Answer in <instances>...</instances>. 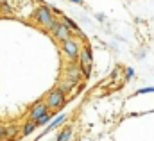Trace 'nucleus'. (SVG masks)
I'll return each instance as SVG.
<instances>
[{"label":"nucleus","mask_w":154,"mask_h":141,"mask_svg":"<svg viewBox=\"0 0 154 141\" xmlns=\"http://www.w3.org/2000/svg\"><path fill=\"white\" fill-rule=\"evenodd\" d=\"M65 102H66L65 93H63V91H59V89H54V91H50V93H48L45 106H47L48 111H57V109H61V107L65 106Z\"/></svg>","instance_id":"nucleus-1"},{"label":"nucleus","mask_w":154,"mask_h":141,"mask_svg":"<svg viewBox=\"0 0 154 141\" xmlns=\"http://www.w3.org/2000/svg\"><path fill=\"white\" fill-rule=\"evenodd\" d=\"M52 118H54V114H52V112L48 111V112H47V114H45V116H43L41 120H38V122H36V125H38V127H43V125L50 123V122H52Z\"/></svg>","instance_id":"nucleus-10"},{"label":"nucleus","mask_w":154,"mask_h":141,"mask_svg":"<svg viewBox=\"0 0 154 141\" xmlns=\"http://www.w3.org/2000/svg\"><path fill=\"white\" fill-rule=\"evenodd\" d=\"M151 91H154V88H145V89H140L138 93H151Z\"/></svg>","instance_id":"nucleus-15"},{"label":"nucleus","mask_w":154,"mask_h":141,"mask_svg":"<svg viewBox=\"0 0 154 141\" xmlns=\"http://www.w3.org/2000/svg\"><path fill=\"white\" fill-rule=\"evenodd\" d=\"M4 136H5V127H2V125H0V141L4 140Z\"/></svg>","instance_id":"nucleus-14"},{"label":"nucleus","mask_w":154,"mask_h":141,"mask_svg":"<svg viewBox=\"0 0 154 141\" xmlns=\"http://www.w3.org/2000/svg\"><path fill=\"white\" fill-rule=\"evenodd\" d=\"M77 61H79V68H81V73L88 79L90 75H91V54H90V50L88 48H82V50H79V57H77Z\"/></svg>","instance_id":"nucleus-2"},{"label":"nucleus","mask_w":154,"mask_h":141,"mask_svg":"<svg viewBox=\"0 0 154 141\" xmlns=\"http://www.w3.org/2000/svg\"><path fill=\"white\" fill-rule=\"evenodd\" d=\"M70 136H72V129H65V130L57 136V141H68Z\"/></svg>","instance_id":"nucleus-13"},{"label":"nucleus","mask_w":154,"mask_h":141,"mask_svg":"<svg viewBox=\"0 0 154 141\" xmlns=\"http://www.w3.org/2000/svg\"><path fill=\"white\" fill-rule=\"evenodd\" d=\"M131 77H133V70H131V68H127V79H131Z\"/></svg>","instance_id":"nucleus-16"},{"label":"nucleus","mask_w":154,"mask_h":141,"mask_svg":"<svg viewBox=\"0 0 154 141\" xmlns=\"http://www.w3.org/2000/svg\"><path fill=\"white\" fill-rule=\"evenodd\" d=\"M70 2H74V4H82V0H70Z\"/></svg>","instance_id":"nucleus-17"},{"label":"nucleus","mask_w":154,"mask_h":141,"mask_svg":"<svg viewBox=\"0 0 154 141\" xmlns=\"http://www.w3.org/2000/svg\"><path fill=\"white\" fill-rule=\"evenodd\" d=\"M72 88H74V82H70V80H65V82H61V84L57 86V89L63 91V93H68Z\"/></svg>","instance_id":"nucleus-11"},{"label":"nucleus","mask_w":154,"mask_h":141,"mask_svg":"<svg viewBox=\"0 0 154 141\" xmlns=\"http://www.w3.org/2000/svg\"><path fill=\"white\" fill-rule=\"evenodd\" d=\"M34 18H36V22H38V23H41V25L45 27V25H47V23H48L54 16H52L50 9L43 5V7H38V9L34 11Z\"/></svg>","instance_id":"nucleus-4"},{"label":"nucleus","mask_w":154,"mask_h":141,"mask_svg":"<svg viewBox=\"0 0 154 141\" xmlns=\"http://www.w3.org/2000/svg\"><path fill=\"white\" fill-rule=\"evenodd\" d=\"M79 50H81V43H79L77 39L70 38V39H66V41H63V52L66 54V57H68L70 61H77Z\"/></svg>","instance_id":"nucleus-3"},{"label":"nucleus","mask_w":154,"mask_h":141,"mask_svg":"<svg viewBox=\"0 0 154 141\" xmlns=\"http://www.w3.org/2000/svg\"><path fill=\"white\" fill-rule=\"evenodd\" d=\"M66 114H59L57 118H52V122L48 123V127H47V130L43 132V134H47L48 130H52V129H56V127H59V125H63V122H66Z\"/></svg>","instance_id":"nucleus-8"},{"label":"nucleus","mask_w":154,"mask_h":141,"mask_svg":"<svg viewBox=\"0 0 154 141\" xmlns=\"http://www.w3.org/2000/svg\"><path fill=\"white\" fill-rule=\"evenodd\" d=\"M36 129H38L36 122H29V123H25V125H23V130H22V134H23V136H29V134H32Z\"/></svg>","instance_id":"nucleus-9"},{"label":"nucleus","mask_w":154,"mask_h":141,"mask_svg":"<svg viewBox=\"0 0 154 141\" xmlns=\"http://www.w3.org/2000/svg\"><path fill=\"white\" fill-rule=\"evenodd\" d=\"M47 112H48V109H47L45 104H36V106L29 111V122H38V120H41Z\"/></svg>","instance_id":"nucleus-5"},{"label":"nucleus","mask_w":154,"mask_h":141,"mask_svg":"<svg viewBox=\"0 0 154 141\" xmlns=\"http://www.w3.org/2000/svg\"><path fill=\"white\" fill-rule=\"evenodd\" d=\"M54 38L57 39V41H66V39H70L72 38V31L65 25V23H61L59 22V25H57V29H56V32H54Z\"/></svg>","instance_id":"nucleus-6"},{"label":"nucleus","mask_w":154,"mask_h":141,"mask_svg":"<svg viewBox=\"0 0 154 141\" xmlns=\"http://www.w3.org/2000/svg\"><path fill=\"white\" fill-rule=\"evenodd\" d=\"M5 2H7V0H0V5H4V4H5Z\"/></svg>","instance_id":"nucleus-18"},{"label":"nucleus","mask_w":154,"mask_h":141,"mask_svg":"<svg viewBox=\"0 0 154 141\" xmlns=\"http://www.w3.org/2000/svg\"><path fill=\"white\" fill-rule=\"evenodd\" d=\"M57 25H59V20L52 18V20H50V22H48V23L45 25V29H47V31H50V32L54 34V32H56V29H57Z\"/></svg>","instance_id":"nucleus-12"},{"label":"nucleus","mask_w":154,"mask_h":141,"mask_svg":"<svg viewBox=\"0 0 154 141\" xmlns=\"http://www.w3.org/2000/svg\"><path fill=\"white\" fill-rule=\"evenodd\" d=\"M81 79H82L81 68H79L77 64L68 66V70H66V80H70V82H74V84H79V82H81Z\"/></svg>","instance_id":"nucleus-7"}]
</instances>
